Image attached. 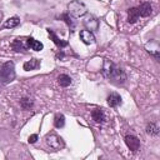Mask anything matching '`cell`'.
<instances>
[{
	"mask_svg": "<svg viewBox=\"0 0 160 160\" xmlns=\"http://www.w3.org/2000/svg\"><path fill=\"white\" fill-rule=\"evenodd\" d=\"M46 144L52 150H55V151H58V150H60V149H62L65 146L64 140L60 136H58L56 134H49V135H46Z\"/></svg>",
	"mask_w": 160,
	"mask_h": 160,
	"instance_id": "obj_4",
	"label": "cell"
},
{
	"mask_svg": "<svg viewBox=\"0 0 160 160\" xmlns=\"http://www.w3.org/2000/svg\"><path fill=\"white\" fill-rule=\"evenodd\" d=\"M54 125H55V128H58V129L62 128V126L65 125V116H64L62 114H58V115L55 116V119H54Z\"/></svg>",
	"mask_w": 160,
	"mask_h": 160,
	"instance_id": "obj_18",
	"label": "cell"
},
{
	"mask_svg": "<svg viewBox=\"0 0 160 160\" xmlns=\"http://www.w3.org/2000/svg\"><path fill=\"white\" fill-rule=\"evenodd\" d=\"M102 75L115 82H124L126 79V75L122 69L118 68L112 61L104 59V64H102V70H101Z\"/></svg>",
	"mask_w": 160,
	"mask_h": 160,
	"instance_id": "obj_1",
	"label": "cell"
},
{
	"mask_svg": "<svg viewBox=\"0 0 160 160\" xmlns=\"http://www.w3.org/2000/svg\"><path fill=\"white\" fill-rule=\"evenodd\" d=\"M108 104L111 106V108H116L121 104V96L116 92H111L109 96H108Z\"/></svg>",
	"mask_w": 160,
	"mask_h": 160,
	"instance_id": "obj_11",
	"label": "cell"
},
{
	"mask_svg": "<svg viewBox=\"0 0 160 160\" xmlns=\"http://www.w3.org/2000/svg\"><path fill=\"white\" fill-rule=\"evenodd\" d=\"M68 11H69V15H71L72 18H81L88 12V8L82 2L74 0L68 4Z\"/></svg>",
	"mask_w": 160,
	"mask_h": 160,
	"instance_id": "obj_3",
	"label": "cell"
},
{
	"mask_svg": "<svg viewBox=\"0 0 160 160\" xmlns=\"http://www.w3.org/2000/svg\"><path fill=\"white\" fill-rule=\"evenodd\" d=\"M139 11H138V9L136 8H130L129 10H128V21L130 22V24H134V22H136L138 20H139Z\"/></svg>",
	"mask_w": 160,
	"mask_h": 160,
	"instance_id": "obj_12",
	"label": "cell"
},
{
	"mask_svg": "<svg viewBox=\"0 0 160 160\" xmlns=\"http://www.w3.org/2000/svg\"><path fill=\"white\" fill-rule=\"evenodd\" d=\"M138 11H139V15L140 16H149L151 12H152V8H151V4L148 2V1H144L139 5L138 8Z\"/></svg>",
	"mask_w": 160,
	"mask_h": 160,
	"instance_id": "obj_7",
	"label": "cell"
},
{
	"mask_svg": "<svg viewBox=\"0 0 160 160\" xmlns=\"http://www.w3.org/2000/svg\"><path fill=\"white\" fill-rule=\"evenodd\" d=\"M84 25H85V26L88 28V30H90V31H95V30L99 29V21H98L95 18H92V16L85 18Z\"/></svg>",
	"mask_w": 160,
	"mask_h": 160,
	"instance_id": "obj_9",
	"label": "cell"
},
{
	"mask_svg": "<svg viewBox=\"0 0 160 160\" xmlns=\"http://www.w3.org/2000/svg\"><path fill=\"white\" fill-rule=\"evenodd\" d=\"M36 140H38V135H36V134H32V135L29 136V142H30V144H34Z\"/></svg>",
	"mask_w": 160,
	"mask_h": 160,
	"instance_id": "obj_22",
	"label": "cell"
},
{
	"mask_svg": "<svg viewBox=\"0 0 160 160\" xmlns=\"http://www.w3.org/2000/svg\"><path fill=\"white\" fill-rule=\"evenodd\" d=\"M125 142H126L128 148L131 151H138L139 148H140V140L134 135H126L125 136Z\"/></svg>",
	"mask_w": 160,
	"mask_h": 160,
	"instance_id": "obj_6",
	"label": "cell"
},
{
	"mask_svg": "<svg viewBox=\"0 0 160 160\" xmlns=\"http://www.w3.org/2000/svg\"><path fill=\"white\" fill-rule=\"evenodd\" d=\"M28 46H29L31 50H34V51H40V50H42V44H41L40 41L35 40V39H32V38H29V39H28Z\"/></svg>",
	"mask_w": 160,
	"mask_h": 160,
	"instance_id": "obj_15",
	"label": "cell"
},
{
	"mask_svg": "<svg viewBox=\"0 0 160 160\" xmlns=\"http://www.w3.org/2000/svg\"><path fill=\"white\" fill-rule=\"evenodd\" d=\"M11 48H12V50L14 51H18V52H26L28 51V39H26V41L22 39V38H18V39H15L14 41H12V44H11Z\"/></svg>",
	"mask_w": 160,
	"mask_h": 160,
	"instance_id": "obj_5",
	"label": "cell"
},
{
	"mask_svg": "<svg viewBox=\"0 0 160 160\" xmlns=\"http://www.w3.org/2000/svg\"><path fill=\"white\" fill-rule=\"evenodd\" d=\"M80 39L84 44H94L95 36L90 30H81L80 31Z\"/></svg>",
	"mask_w": 160,
	"mask_h": 160,
	"instance_id": "obj_8",
	"label": "cell"
},
{
	"mask_svg": "<svg viewBox=\"0 0 160 160\" xmlns=\"http://www.w3.org/2000/svg\"><path fill=\"white\" fill-rule=\"evenodd\" d=\"M91 116H92V120H94L95 122H98V124H100V122H102V121L105 120V114H104V111H102L101 109H95V110H92V111H91Z\"/></svg>",
	"mask_w": 160,
	"mask_h": 160,
	"instance_id": "obj_13",
	"label": "cell"
},
{
	"mask_svg": "<svg viewBox=\"0 0 160 160\" xmlns=\"http://www.w3.org/2000/svg\"><path fill=\"white\" fill-rule=\"evenodd\" d=\"M19 24H20V19L16 18V16H14V18H9V19L4 22V28H6V29H12V28L18 26Z\"/></svg>",
	"mask_w": 160,
	"mask_h": 160,
	"instance_id": "obj_17",
	"label": "cell"
},
{
	"mask_svg": "<svg viewBox=\"0 0 160 160\" xmlns=\"http://www.w3.org/2000/svg\"><path fill=\"white\" fill-rule=\"evenodd\" d=\"M61 19L65 20V22H66L68 26L70 28V31H74V30H75V22L72 21V18H71L69 14H62V15H61Z\"/></svg>",
	"mask_w": 160,
	"mask_h": 160,
	"instance_id": "obj_19",
	"label": "cell"
},
{
	"mask_svg": "<svg viewBox=\"0 0 160 160\" xmlns=\"http://www.w3.org/2000/svg\"><path fill=\"white\" fill-rule=\"evenodd\" d=\"M48 32H49L50 39L54 41V44H55L56 46H59V48H65V46H68V41H66V40H61V39H59V38L56 36V34H55L51 29H48Z\"/></svg>",
	"mask_w": 160,
	"mask_h": 160,
	"instance_id": "obj_10",
	"label": "cell"
},
{
	"mask_svg": "<svg viewBox=\"0 0 160 160\" xmlns=\"http://www.w3.org/2000/svg\"><path fill=\"white\" fill-rule=\"evenodd\" d=\"M20 105H21L22 109L28 110V109H30V108L32 106V100L29 99V98H24V99L20 100Z\"/></svg>",
	"mask_w": 160,
	"mask_h": 160,
	"instance_id": "obj_21",
	"label": "cell"
},
{
	"mask_svg": "<svg viewBox=\"0 0 160 160\" xmlns=\"http://www.w3.org/2000/svg\"><path fill=\"white\" fill-rule=\"evenodd\" d=\"M15 79V66L12 61H6L0 66V80L4 84L11 82Z\"/></svg>",
	"mask_w": 160,
	"mask_h": 160,
	"instance_id": "obj_2",
	"label": "cell"
},
{
	"mask_svg": "<svg viewBox=\"0 0 160 160\" xmlns=\"http://www.w3.org/2000/svg\"><path fill=\"white\" fill-rule=\"evenodd\" d=\"M146 132L148 134H150V135H159V128L154 124V122H150V124H148V126H146Z\"/></svg>",
	"mask_w": 160,
	"mask_h": 160,
	"instance_id": "obj_20",
	"label": "cell"
},
{
	"mask_svg": "<svg viewBox=\"0 0 160 160\" xmlns=\"http://www.w3.org/2000/svg\"><path fill=\"white\" fill-rule=\"evenodd\" d=\"M58 81H59L60 86H64V88H66V86L71 85V82H72L71 78H70L69 75H66V74H61V75H59Z\"/></svg>",
	"mask_w": 160,
	"mask_h": 160,
	"instance_id": "obj_16",
	"label": "cell"
},
{
	"mask_svg": "<svg viewBox=\"0 0 160 160\" xmlns=\"http://www.w3.org/2000/svg\"><path fill=\"white\" fill-rule=\"evenodd\" d=\"M39 66H40V60H38V59H31V60H29V61H26V62L24 64V70H26V71L36 70Z\"/></svg>",
	"mask_w": 160,
	"mask_h": 160,
	"instance_id": "obj_14",
	"label": "cell"
}]
</instances>
